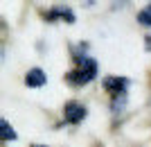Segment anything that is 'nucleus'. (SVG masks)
I'll return each instance as SVG.
<instances>
[{"instance_id": "7ed1b4c3", "label": "nucleus", "mask_w": 151, "mask_h": 147, "mask_svg": "<svg viewBox=\"0 0 151 147\" xmlns=\"http://www.w3.org/2000/svg\"><path fill=\"white\" fill-rule=\"evenodd\" d=\"M63 118H65V122H70V125H77V122H81L83 118H86V109H83L79 102H68L65 109H63Z\"/></svg>"}, {"instance_id": "f257e3e1", "label": "nucleus", "mask_w": 151, "mask_h": 147, "mask_svg": "<svg viewBox=\"0 0 151 147\" xmlns=\"http://www.w3.org/2000/svg\"><path fill=\"white\" fill-rule=\"evenodd\" d=\"M95 77H97V61L90 57H81L77 59V68L68 72V82L75 86H83Z\"/></svg>"}, {"instance_id": "423d86ee", "label": "nucleus", "mask_w": 151, "mask_h": 147, "mask_svg": "<svg viewBox=\"0 0 151 147\" xmlns=\"http://www.w3.org/2000/svg\"><path fill=\"white\" fill-rule=\"evenodd\" d=\"M0 129H2V140H14L16 138V131H14V127L9 125L7 120H0Z\"/></svg>"}, {"instance_id": "39448f33", "label": "nucleus", "mask_w": 151, "mask_h": 147, "mask_svg": "<svg viewBox=\"0 0 151 147\" xmlns=\"http://www.w3.org/2000/svg\"><path fill=\"white\" fill-rule=\"evenodd\" d=\"M45 16H47L50 20H54V18H65L68 23H72V20H75V14L70 12L68 7H59V9H52V12H47Z\"/></svg>"}, {"instance_id": "6e6552de", "label": "nucleus", "mask_w": 151, "mask_h": 147, "mask_svg": "<svg viewBox=\"0 0 151 147\" xmlns=\"http://www.w3.org/2000/svg\"><path fill=\"white\" fill-rule=\"evenodd\" d=\"M34 147H41V145H34Z\"/></svg>"}, {"instance_id": "f03ea898", "label": "nucleus", "mask_w": 151, "mask_h": 147, "mask_svg": "<svg viewBox=\"0 0 151 147\" xmlns=\"http://www.w3.org/2000/svg\"><path fill=\"white\" fill-rule=\"evenodd\" d=\"M104 88L111 93V95L117 100V95L124 97L126 95V88H129V82H126L124 77H108L106 82H104Z\"/></svg>"}, {"instance_id": "20e7f679", "label": "nucleus", "mask_w": 151, "mask_h": 147, "mask_svg": "<svg viewBox=\"0 0 151 147\" xmlns=\"http://www.w3.org/2000/svg\"><path fill=\"white\" fill-rule=\"evenodd\" d=\"M45 82H47V77H45V72L41 70V68H32L25 75V84L29 88H38V86H43Z\"/></svg>"}, {"instance_id": "0eeeda50", "label": "nucleus", "mask_w": 151, "mask_h": 147, "mask_svg": "<svg viewBox=\"0 0 151 147\" xmlns=\"http://www.w3.org/2000/svg\"><path fill=\"white\" fill-rule=\"evenodd\" d=\"M138 20L142 23V25H151V5H147L145 9L138 14Z\"/></svg>"}]
</instances>
